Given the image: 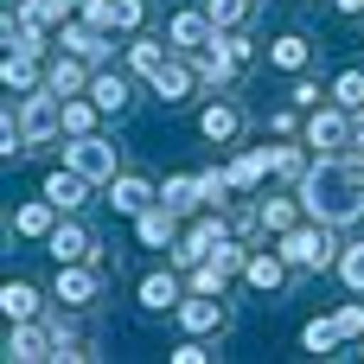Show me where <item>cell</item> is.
Returning <instances> with one entry per match:
<instances>
[{"instance_id": "cell-25", "label": "cell", "mask_w": 364, "mask_h": 364, "mask_svg": "<svg viewBox=\"0 0 364 364\" xmlns=\"http://www.w3.org/2000/svg\"><path fill=\"white\" fill-rule=\"evenodd\" d=\"M288 275H294V262H288L282 250H250V262H243V282H250L256 294H275Z\"/></svg>"}, {"instance_id": "cell-28", "label": "cell", "mask_w": 364, "mask_h": 364, "mask_svg": "<svg viewBox=\"0 0 364 364\" xmlns=\"http://www.w3.org/2000/svg\"><path fill=\"white\" fill-rule=\"evenodd\" d=\"M0 314H6V326L13 320H45V294L32 282H0Z\"/></svg>"}, {"instance_id": "cell-27", "label": "cell", "mask_w": 364, "mask_h": 364, "mask_svg": "<svg viewBox=\"0 0 364 364\" xmlns=\"http://www.w3.org/2000/svg\"><path fill=\"white\" fill-rule=\"evenodd\" d=\"M269 166H275V179H282V186H301V179H307V166H314V147L282 134V147H269Z\"/></svg>"}, {"instance_id": "cell-14", "label": "cell", "mask_w": 364, "mask_h": 364, "mask_svg": "<svg viewBox=\"0 0 364 364\" xmlns=\"http://www.w3.org/2000/svg\"><path fill=\"white\" fill-rule=\"evenodd\" d=\"M179 230H186V218H179L173 205H160V198H154V205L134 218V237H141V250H173V243H179Z\"/></svg>"}, {"instance_id": "cell-12", "label": "cell", "mask_w": 364, "mask_h": 364, "mask_svg": "<svg viewBox=\"0 0 364 364\" xmlns=\"http://www.w3.org/2000/svg\"><path fill=\"white\" fill-rule=\"evenodd\" d=\"M186 58H192V70H198V83H205V90H224V83H230V77L243 70V64H237V51L224 45V32H218L211 45H198V51H186Z\"/></svg>"}, {"instance_id": "cell-4", "label": "cell", "mask_w": 364, "mask_h": 364, "mask_svg": "<svg viewBox=\"0 0 364 364\" xmlns=\"http://www.w3.org/2000/svg\"><path fill=\"white\" fill-rule=\"evenodd\" d=\"M352 128H358V115H352L346 102H320V109H307L301 141H307L314 154H352Z\"/></svg>"}, {"instance_id": "cell-3", "label": "cell", "mask_w": 364, "mask_h": 364, "mask_svg": "<svg viewBox=\"0 0 364 364\" xmlns=\"http://www.w3.org/2000/svg\"><path fill=\"white\" fill-rule=\"evenodd\" d=\"M224 237H230V211H224V205H211V211H198V218L179 230V243L166 250V262H173V269H198Z\"/></svg>"}, {"instance_id": "cell-35", "label": "cell", "mask_w": 364, "mask_h": 364, "mask_svg": "<svg viewBox=\"0 0 364 364\" xmlns=\"http://www.w3.org/2000/svg\"><path fill=\"white\" fill-rule=\"evenodd\" d=\"M301 352L333 358V352H339V326H333V320H307V326H301Z\"/></svg>"}, {"instance_id": "cell-33", "label": "cell", "mask_w": 364, "mask_h": 364, "mask_svg": "<svg viewBox=\"0 0 364 364\" xmlns=\"http://www.w3.org/2000/svg\"><path fill=\"white\" fill-rule=\"evenodd\" d=\"M339 282H346V294H364V237H352V243H339Z\"/></svg>"}, {"instance_id": "cell-8", "label": "cell", "mask_w": 364, "mask_h": 364, "mask_svg": "<svg viewBox=\"0 0 364 364\" xmlns=\"http://www.w3.org/2000/svg\"><path fill=\"white\" fill-rule=\"evenodd\" d=\"M19 128H26V141H32V147L58 141V134H64V96H51V90L19 96Z\"/></svg>"}, {"instance_id": "cell-47", "label": "cell", "mask_w": 364, "mask_h": 364, "mask_svg": "<svg viewBox=\"0 0 364 364\" xmlns=\"http://www.w3.org/2000/svg\"><path fill=\"white\" fill-rule=\"evenodd\" d=\"M301 128V102H282L275 115H269V134H294Z\"/></svg>"}, {"instance_id": "cell-38", "label": "cell", "mask_w": 364, "mask_h": 364, "mask_svg": "<svg viewBox=\"0 0 364 364\" xmlns=\"http://www.w3.org/2000/svg\"><path fill=\"white\" fill-rule=\"evenodd\" d=\"M198 179V205L211 211V205H230V173L224 166H205V173H192Z\"/></svg>"}, {"instance_id": "cell-48", "label": "cell", "mask_w": 364, "mask_h": 364, "mask_svg": "<svg viewBox=\"0 0 364 364\" xmlns=\"http://www.w3.org/2000/svg\"><path fill=\"white\" fill-rule=\"evenodd\" d=\"M77 6H83V0H45V13H51V26H64V19H77Z\"/></svg>"}, {"instance_id": "cell-5", "label": "cell", "mask_w": 364, "mask_h": 364, "mask_svg": "<svg viewBox=\"0 0 364 364\" xmlns=\"http://www.w3.org/2000/svg\"><path fill=\"white\" fill-rule=\"evenodd\" d=\"M51 301H58L64 314H90V307L102 301V269H96V262H58Z\"/></svg>"}, {"instance_id": "cell-49", "label": "cell", "mask_w": 364, "mask_h": 364, "mask_svg": "<svg viewBox=\"0 0 364 364\" xmlns=\"http://www.w3.org/2000/svg\"><path fill=\"white\" fill-rule=\"evenodd\" d=\"M339 13H352V19H364V0H333Z\"/></svg>"}, {"instance_id": "cell-7", "label": "cell", "mask_w": 364, "mask_h": 364, "mask_svg": "<svg viewBox=\"0 0 364 364\" xmlns=\"http://www.w3.org/2000/svg\"><path fill=\"white\" fill-rule=\"evenodd\" d=\"M173 320H179V333H192V339H224V333H230L224 294H186V301L173 307Z\"/></svg>"}, {"instance_id": "cell-30", "label": "cell", "mask_w": 364, "mask_h": 364, "mask_svg": "<svg viewBox=\"0 0 364 364\" xmlns=\"http://www.w3.org/2000/svg\"><path fill=\"white\" fill-rule=\"evenodd\" d=\"M0 83H6L13 96H32V90H45V70H38V58H32V51H6Z\"/></svg>"}, {"instance_id": "cell-34", "label": "cell", "mask_w": 364, "mask_h": 364, "mask_svg": "<svg viewBox=\"0 0 364 364\" xmlns=\"http://www.w3.org/2000/svg\"><path fill=\"white\" fill-rule=\"evenodd\" d=\"M96 96H64V134H96Z\"/></svg>"}, {"instance_id": "cell-42", "label": "cell", "mask_w": 364, "mask_h": 364, "mask_svg": "<svg viewBox=\"0 0 364 364\" xmlns=\"http://www.w3.org/2000/svg\"><path fill=\"white\" fill-rule=\"evenodd\" d=\"M141 26H147V0H115V32L134 38Z\"/></svg>"}, {"instance_id": "cell-46", "label": "cell", "mask_w": 364, "mask_h": 364, "mask_svg": "<svg viewBox=\"0 0 364 364\" xmlns=\"http://www.w3.org/2000/svg\"><path fill=\"white\" fill-rule=\"evenodd\" d=\"M224 45L237 51V64H256V51H262V45L250 38V26H243V32H224Z\"/></svg>"}, {"instance_id": "cell-22", "label": "cell", "mask_w": 364, "mask_h": 364, "mask_svg": "<svg viewBox=\"0 0 364 364\" xmlns=\"http://www.w3.org/2000/svg\"><path fill=\"white\" fill-rule=\"evenodd\" d=\"M147 83H154V96H160V102H186V96L198 90V70H192V58H186V51H173Z\"/></svg>"}, {"instance_id": "cell-31", "label": "cell", "mask_w": 364, "mask_h": 364, "mask_svg": "<svg viewBox=\"0 0 364 364\" xmlns=\"http://www.w3.org/2000/svg\"><path fill=\"white\" fill-rule=\"evenodd\" d=\"M90 96H96L102 115H122V109L134 102V83H128L122 70H96V77H90Z\"/></svg>"}, {"instance_id": "cell-45", "label": "cell", "mask_w": 364, "mask_h": 364, "mask_svg": "<svg viewBox=\"0 0 364 364\" xmlns=\"http://www.w3.org/2000/svg\"><path fill=\"white\" fill-rule=\"evenodd\" d=\"M288 102H301V109H320V83H314V77L301 70V77L288 83Z\"/></svg>"}, {"instance_id": "cell-24", "label": "cell", "mask_w": 364, "mask_h": 364, "mask_svg": "<svg viewBox=\"0 0 364 364\" xmlns=\"http://www.w3.org/2000/svg\"><path fill=\"white\" fill-rule=\"evenodd\" d=\"M58 218H64V211H58V205H51V198L38 192V198H26V205H19V211L6 218V230H13V237H38V243H45V237L58 230Z\"/></svg>"}, {"instance_id": "cell-15", "label": "cell", "mask_w": 364, "mask_h": 364, "mask_svg": "<svg viewBox=\"0 0 364 364\" xmlns=\"http://www.w3.org/2000/svg\"><path fill=\"white\" fill-rule=\"evenodd\" d=\"M262 58H269V70H282V77H301V70L314 64V38H307V32H275V38L262 45Z\"/></svg>"}, {"instance_id": "cell-37", "label": "cell", "mask_w": 364, "mask_h": 364, "mask_svg": "<svg viewBox=\"0 0 364 364\" xmlns=\"http://www.w3.org/2000/svg\"><path fill=\"white\" fill-rule=\"evenodd\" d=\"M326 96H333V102H346L352 115H364V70H358V64H352V70H339Z\"/></svg>"}, {"instance_id": "cell-26", "label": "cell", "mask_w": 364, "mask_h": 364, "mask_svg": "<svg viewBox=\"0 0 364 364\" xmlns=\"http://www.w3.org/2000/svg\"><path fill=\"white\" fill-rule=\"evenodd\" d=\"M45 326H51V358L58 364L96 358V333H90V326H64V320H45Z\"/></svg>"}, {"instance_id": "cell-23", "label": "cell", "mask_w": 364, "mask_h": 364, "mask_svg": "<svg viewBox=\"0 0 364 364\" xmlns=\"http://www.w3.org/2000/svg\"><path fill=\"white\" fill-rule=\"evenodd\" d=\"M198 134H205L211 147H237V134H243V109L224 102V96L205 102V109H198Z\"/></svg>"}, {"instance_id": "cell-19", "label": "cell", "mask_w": 364, "mask_h": 364, "mask_svg": "<svg viewBox=\"0 0 364 364\" xmlns=\"http://www.w3.org/2000/svg\"><path fill=\"white\" fill-rule=\"evenodd\" d=\"M186 294H192V288H186L173 269H147V275H141V288H134V301H141L147 314H173Z\"/></svg>"}, {"instance_id": "cell-10", "label": "cell", "mask_w": 364, "mask_h": 364, "mask_svg": "<svg viewBox=\"0 0 364 364\" xmlns=\"http://www.w3.org/2000/svg\"><path fill=\"white\" fill-rule=\"evenodd\" d=\"M102 192H109V211H122V218H141V211L160 198V186H154L147 173H128V166H122V173H115Z\"/></svg>"}, {"instance_id": "cell-43", "label": "cell", "mask_w": 364, "mask_h": 364, "mask_svg": "<svg viewBox=\"0 0 364 364\" xmlns=\"http://www.w3.org/2000/svg\"><path fill=\"white\" fill-rule=\"evenodd\" d=\"M166 358H173V364H205V358H218V346H211V339H192V333H186V339H179Z\"/></svg>"}, {"instance_id": "cell-32", "label": "cell", "mask_w": 364, "mask_h": 364, "mask_svg": "<svg viewBox=\"0 0 364 364\" xmlns=\"http://www.w3.org/2000/svg\"><path fill=\"white\" fill-rule=\"evenodd\" d=\"M160 205H173L179 218H192V211H205V205H198V179H192V173H173V179L160 186Z\"/></svg>"}, {"instance_id": "cell-13", "label": "cell", "mask_w": 364, "mask_h": 364, "mask_svg": "<svg viewBox=\"0 0 364 364\" xmlns=\"http://www.w3.org/2000/svg\"><path fill=\"white\" fill-rule=\"evenodd\" d=\"M90 186H96V179H83L70 160H64V166H51V173L38 179V192H45L58 211H83V205H90Z\"/></svg>"}, {"instance_id": "cell-51", "label": "cell", "mask_w": 364, "mask_h": 364, "mask_svg": "<svg viewBox=\"0 0 364 364\" xmlns=\"http://www.w3.org/2000/svg\"><path fill=\"white\" fill-rule=\"evenodd\" d=\"M282 6H301V0H282Z\"/></svg>"}, {"instance_id": "cell-6", "label": "cell", "mask_w": 364, "mask_h": 364, "mask_svg": "<svg viewBox=\"0 0 364 364\" xmlns=\"http://www.w3.org/2000/svg\"><path fill=\"white\" fill-rule=\"evenodd\" d=\"M64 160H70L83 179H96V186H109V179L122 173V147L102 141V134H70V141H64Z\"/></svg>"}, {"instance_id": "cell-36", "label": "cell", "mask_w": 364, "mask_h": 364, "mask_svg": "<svg viewBox=\"0 0 364 364\" xmlns=\"http://www.w3.org/2000/svg\"><path fill=\"white\" fill-rule=\"evenodd\" d=\"M205 13L218 19V32H243L250 13H256V0H205Z\"/></svg>"}, {"instance_id": "cell-29", "label": "cell", "mask_w": 364, "mask_h": 364, "mask_svg": "<svg viewBox=\"0 0 364 364\" xmlns=\"http://www.w3.org/2000/svg\"><path fill=\"white\" fill-rule=\"evenodd\" d=\"M122 58H128V70H134V77H154V70L173 58V45H166V38H147V32H134V38L122 45Z\"/></svg>"}, {"instance_id": "cell-41", "label": "cell", "mask_w": 364, "mask_h": 364, "mask_svg": "<svg viewBox=\"0 0 364 364\" xmlns=\"http://www.w3.org/2000/svg\"><path fill=\"white\" fill-rule=\"evenodd\" d=\"M186 288H192V294H224L230 282L218 275V262H198V269H186Z\"/></svg>"}, {"instance_id": "cell-16", "label": "cell", "mask_w": 364, "mask_h": 364, "mask_svg": "<svg viewBox=\"0 0 364 364\" xmlns=\"http://www.w3.org/2000/svg\"><path fill=\"white\" fill-rule=\"evenodd\" d=\"M224 173H230V192H243V198H256V192L275 179V166H269V147H243L237 160H224Z\"/></svg>"}, {"instance_id": "cell-2", "label": "cell", "mask_w": 364, "mask_h": 364, "mask_svg": "<svg viewBox=\"0 0 364 364\" xmlns=\"http://www.w3.org/2000/svg\"><path fill=\"white\" fill-rule=\"evenodd\" d=\"M275 250L294 262V275H320V269H333V262H339V230H333V224H320V218H301L288 237H275Z\"/></svg>"}, {"instance_id": "cell-20", "label": "cell", "mask_w": 364, "mask_h": 364, "mask_svg": "<svg viewBox=\"0 0 364 364\" xmlns=\"http://www.w3.org/2000/svg\"><path fill=\"white\" fill-rule=\"evenodd\" d=\"M58 45L77 51V58H90V64H102L109 45H115V32H102V26H90V19H64V26H58Z\"/></svg>"}, {"instance_id": "cell-18", "label": "cell", "mask_w": 364, "mask_h": 364, "mask_svg": "<svg viewBox=\"0 0 364 364\" xmlns=\"http://www.w3.org/2000/svg\"><path fill=\"white\" fill-rule=\"evenodd\" d=\"M45 250H51V262H96V237H90L70 211L58 218V230L45 237Z\"/></svg>"}, {"instance_id": "cell-17", "label": "cell", "mask_w": 364, "mask_h": 364, "mask_svg": "<svg viewBox=\"0 0 364 364\" xmlns=\"http://www.w3.org/2000/svg\"><path fill=\"white\" fill-rule=\"evenodd\" d=\"M256 211H262V230H269V237H288V230L307 218V205H301L294 186H288V192H256Z\"/></svg>"}, {"instance_id": "cell-52", "label": "cell", "mask_w": 364, "mask_h": 364, "mask_svg": "<svg viewBox=\"0 0 364 364\" xmlns=\"http://www.w3.org/2000/svg\"><path fill=\"white\" fill-rule=\"evenodd\" d=\"M358 358H364V339H358Z\"/></svg>"}, {"instance_id": "cell-1", "label": "cell", "mask_w": 364, "mask_h": 364, "mask_svg": "<svg viewBox=\"0 0 364 364\" xmlns=\"http://www.w3.org/2000/svg\"><path fill=\"white\" fill-rule=\"evenodd\" d=\"M294 192H301L307 218H320L333 230H352L364 218V160L358 154H314V166Z\"/></svg>"}, {"instance_id": "cell-50", "label": "cell", "mask_w": 364, "mask_h": 364, "mask_svg": "<svg viewBox=\"0 0 364 364\" xmlns=\"http://www.w3.org/2000/svg\"><path fill=\"white\" fill-rule=\"evenodd\" d=\"M352 154L364 160V115H358V128H352Z\"/></svg>"}, {"instance_id": "cell-44", "label": "cell", "mask_w": 364, "mask_h": 364, "mask_svg": "<svg viewBox=\"0 0 364 364\" xmlns=\"http://www.w3.org/2000/svg\"><path fill=\"white\" fill-rule=\"evenodd\" d=\"M77 19H90V26H102V32H115V0H83V6H77Z\"/></svg>"}, {"instance_id": "cell-21", "label": "cell", "mask_w": 364, "mask_h": 364, "mask_svg": "<svg viewBox=\"0 0 364 364\" xmlns=\"http://www.w3.org/2000/svg\"><path fill=\"white\" fill-rule=\"evenodd\" d=\"M90 58H77V51H64V58H51L45 64V90L51 96H90Z\"/></svg>"}, {"instance_id": "cell-40", "label": "cell", "mask_w": 364, "mask_h": 364, "mask_svg": "<svg viewBox=\"0 0 364 364\" xmlns=\"http://www.w3.org/2000/svg\"><path fill=\"white\" fill-rule=\"evenodd\" d=\"M333 326H339V339H364V294L333 307Z\"/></svg>"}, {"instance_id": "cell-11", "label": "cell", "mask_w": 364, "mask_h": 364, "mask_svg": "<svg viewBox=\"0 0 364 364\" xmlns=\"http://www.w3.org/2000/svg\"><path fill=\"white\" fill-rule=\"evenodd\" d=\"M218 38V19L205 13V6H179L173 19H166V45L173 51H198V45H211Z\"/></svg>"}, {"instance_id": "cell-9", "label": "cell", "mask_w": 364, "mask_h": 364, "mask_svg": "<svg viewBox=\"0 0 364 364\" xmlns=\"http://www.w3.org/2000/svg\"><path fill=\"white\" fill-rule=\"evenodd\" d=\"M0 358H6V364H38V358H51V326H45V320H13V326H6Z\"/></svg>"}, {"instance_id": "cell-39", "label": "cell", "mask_w": 364, "mask_h": 364, "mask_svg": "<svg viewBox=\"0 0 364 364\" xmlns=\"http://www.w3.org/2000/svg\"><path fill=\"white\" fill-rule=\"evenodd\" d=\"M205 262H218V275H224V282H237V275H243V262H250V250H243L237 237H224V243H218Z\"/></svg>"}]
</instances>
